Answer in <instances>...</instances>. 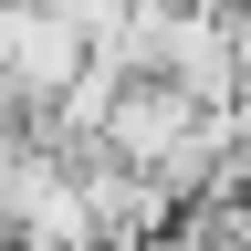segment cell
<instances>
[{
    "instance_id": "cell-2",
    "label": "cell",
    "mask_w": 251,
    "mask_h": 251,
    "mask_svg": "<svg viewBox=\"0 0 251 251\" xmlns=\"http://www.w3.org/2000/svg\"><path fill=\"white\" fill-rule=\"evenodd\" d=\"M230 74H241V94H251V11H230ZM230 94V105H241Z\"/></svg>"
},
{
    "instance_id": "cell-1",
    "label": "cell",
    "mask_w": 251,
    "mask_h": 251,
    "mask_svg": "<svg viewBox=\"0 0 251 251\" xmlns=\"http://www.w3.org/2000/svg\"><path fill=\"white\" fill-rule=\"evenodd\" d=\"M94 42L63 11H42V0H11L0 11V115H52L63 94L84 84Z\"/></svg>"
}]
</instances>
